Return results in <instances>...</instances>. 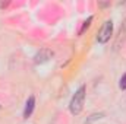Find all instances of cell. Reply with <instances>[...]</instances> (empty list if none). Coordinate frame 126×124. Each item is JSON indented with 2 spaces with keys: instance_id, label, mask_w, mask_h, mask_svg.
<instances>
[{
  "instance_id": "6da1fadb",
  "label": "cell",
  "mask_w": 126,
  "mask_h": 124,
  "mask_svg": "<svg viewBox=\"0 0 126 124\" xmlns=\"http://www.w3.org/2000/svg\"><path fill=\"white\" fill-rule=\"evenodd\" d=\"M85 92H87V88L82 85L79 86V89L75 92V95L72 96L70 99V104H69V110L73 115H78L82 108H84V101H85Z\"/></svg>"
},
{
  "instance_id": "7a4b0ae2",
  "label": "cell",
  "mask_w": 126,
  "mask_h": 124,
  "mask_svg": "<svg viewBox=\"0 0 126 124\" xmlns=\"http://www.w3.org/2000/svg\"><path fill=\"white\" fill-rule=\"evenodd\" d=\"M111 34H113V22H111V21H106L104 25L101 26V29L98 31L97 41H98L100 44H106V42L110 39Z\"/></svg>"
},
{
  "instance_id": "5b68a950",
  "label": "cell",
  "mask_w": 126,
  "mask_h": 124,
  "mask_svg": "<svg viewBox=\"0 0 126 124\" xmlns=\"http://www.w3.org/2000/svg\"><path fill=\"white\" fill-rule=\"evenodd\" d=\"M34 107H35V98H34V96H30V98L27 99L25 110H24V117H25V118L31 117L32 111H34Z\"/></svg>"
},
{
  "instance_id": "52a82bcc",
  "label": "cell",
  "mask_w": 126,
  "mask_h": 124,
  "mask_svg": "<svg viewBox=\"0 0 126 124\" xmlns=\"http://www.w3.org/2000/svg\"><path fill=\"white\" fill-rule=\"evenodd\" d=\"M119 88L120 89H126V73L120 77V82H119Z\"/></svg>"
},
{
  "instance_id": "3957f363",
  "label": "cell",
  "mask_w": 126,
  "mask_h": 124,
  "mask_svg": "<svg viewBox=\"0 0 126 124\" xmlns=\"http://www.w3.org/2000/svg\"><path fill=\"white\" fill-rule=\"evenodd\" d=\"M51 57H53V51H51V50H48V48H41V50L35 54L34 62H35V64H43V63L48 62Z\"/></svg>"
},
{
  "instance_id": "277c9868",
  "label": "cell",
  "mask_w": 126,
  "mask_h": 124,
  "mask_svg": "<svg viewBox=\"0 0 126 124\" xmlns=\"http://www.w3.org/2000/svg\"><path fill=\"white\" fill-rule=\"evenodd\" d=\"M125 41H126V19L122 22V25H120V28H119L116 41H114V50H119V48L123 45Z\"/></svg>"
},
{
  "instance_id": "ba28073f",
  "label": "cell",
  "mask_w": 126,
  "mask_h": 124,
  "mask_svg": "<svg viewBox=\"0 0 126 124\" xmlns=\"http://www.w3.org/2000/svg\"><path fill=\"white\" fill-rule=\"evenodd\" d=\"M0 108H1V107H0Z\"/></svg>"
},
{
  "instance_id": "8992f818",
  "label": "cell",
  "mask_w": 126,
  "mask_h": 124,
  "mask_svg": "<svg viewBox=\"0 0 126 124\" xmlns=\"http://www.w3.org/2000/svg\"><path fill=\"white\" fill-rule=\"evenodd\" d=\"M91 22H93V16H90V18H88V19H87V21L84 22V25H82V28L79 29V32H78V34H79V35H82L85 29H88V26L91 25Z\"/></svg>"
}]
</instances>
